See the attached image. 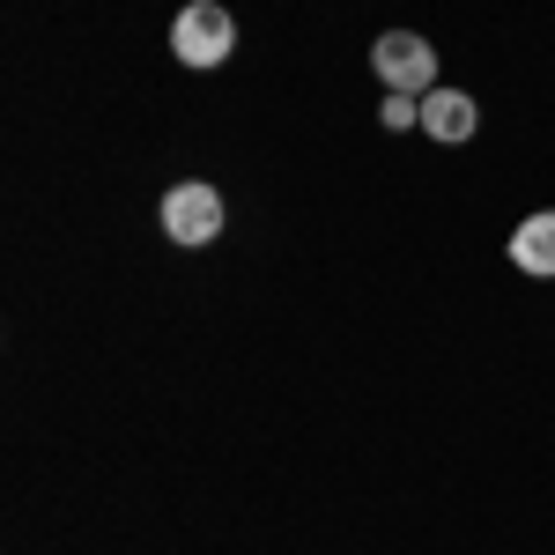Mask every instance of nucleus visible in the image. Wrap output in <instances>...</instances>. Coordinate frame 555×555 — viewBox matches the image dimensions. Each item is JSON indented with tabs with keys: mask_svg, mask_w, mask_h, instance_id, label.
<instances>
[{
	"mask_svg": "<svg viewBox=\"0 0 555 555\" xmlns=\"http://www.w3.org/2000/svg\"><path fill=\"white\" fill-rule=\"evenodd\" d=\"M171 52L185 60V67H222V60L237 52V15H230L222 0H193V8H178Z\"/></svg>",
	"mask_w": 555,
	"mask_h": 555,
	"instance_id": "f257e3e1",
	"label": "nucleus"
},
{
	"mask_svg": "<svg viewBox=\"0 0 555 555\" xmlns=\"http://www.w3.org/2000/svg\"><path fill=\"white\" fill-rule=\"evenodd\" d=\"M156 222H164V237H171V245H215V237H222V222H230V208H222V193H215V185L185 178V185L164 193Z\"/></svg>",
	"mask_w": 555,
	"mask_h": 555,
	"instance_id": "f03ea898",
	"label": "nucleus"
},
{
	"mask_svg": "<svg viewBox=\"0 0 555 555\" xmlns=\"http://www.w3.org/2000/svg\"><path fill=\"white\" fill-rule=\"evenodd\" d=\"M371 67H378V82L392 96H429L437 89V44L415 38V30H385L371 44Z\"/></svg>",
	"mask_w": 555,
	"mask_h": 555,
	"instance_id": "7ed1b4c3",
	"label": "nucleus"
},
{
	"mask_svg": "<svg viewBox=\"0 0 555 555\" xmlns=\"http://www.w3.org/2000/svg\"><path fill=\"white\" fill-rule=\"evenodd\" d=\"M474 127H481V104H474L467 89H429L423 96V133L429 141L460 149V141H474Z\"/></svg>",
	"mask_w": 555,
	"mask_h": 555,
	"instance_id": "20e7f679",
	"label": "nucleus"
},
{
	"mask_svg": "<svg viewBox=\"0 0 555 555\" xmlns=\"http://www.w3.org/2000/svg\"><path fill=\"white\" fill-rule=\"evenodd\" d=\"M512 267L526 274V282H555V208L526 215L512 230Z\"/></svg>",
	"mask_w": 555,
	"mask_h": 555,
	"instance_id": "39448f33",
	"label": "nucleus"
},
{
	"mask_svg": "<svg viewBox=\"0 0 555 555\" xmlns=\"http://www.w3.org/2000/svg\"><path fill=\"white\" fill-rule=\"evenodd\" d=\"M385 127H392V133L423 127V96H385Z\"/></svg>",
	"mask_w": 555,
	"mask_h": 555,
	"instance_id": "423d86ee",
	"label": "nucleus"
}]
</instances>
